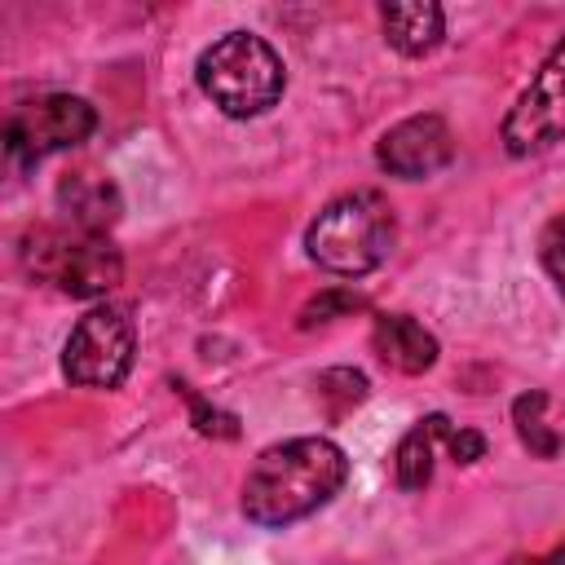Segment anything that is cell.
I'll return each instance as SVG.
<instances>
[{
    "instance_id": "6da1fadb",
    "label": "cell",
    "mask_w": 565,
    "mask_h": 565,
    "mask_svg": "<svg viewBox=\"0 0 565 565\" xmlns=\"http://www.w3.org/2000/svg\"><path fill=\"white\" fill-rule=\"evenodd\" d=\"M349 477V459L327 437H291L256 455L243 481V516L260 530H282L318 512Z\"/></svg>"
},
{
    "instance_id": "7a4b0ae2",
    "label": "cell",
    "mask_w": 565,
    "mask_h": 565,
    "mask_svg": "<svg viewBox=\"0 0 565 565\" xmlns=\"http://www.w3.org/2000/svg\"><path fill=\"white\" fill-rule=\"evenodd\" d=\"M393 238H397V225H393L388 199L380 190H353V194L331 199L318 212V221L305 234V247L313 265L358 278L388 260Z\"/></svg>"
},
{
    "instance_id": "3957f363",
    "label": "cell",
    "mask_w": 565,
    "mask_h": 565,
    "mask_svg": "<svg viewBox=\"0 0 565 565\" xmlns=\"http://www.w3.org/2000/svg\"><path fill=\"white\" fill-rule=\"evenodd\" d=\"M194 75L199 88L212 97V106H221L230 119L265 115L287 88L282 57L252 31H230L216 44H207L199 53Z\"/></svg>"
},
{
    "instance_id": "277c9868",
    "label": "cell",
    "mask_w": 565,
    "mask_h": 565,
    "mask_svg": "<svg viewBox=\"0 0 565 565\" xmlns=\"http://www.w3.org/2000/svg\"><path fill=\"white\" fill-rule=\"evenodd\" d=\"M22 265L31 278L66 291V296H106L124 278V260L110 238L93 230H31L22 238Z\"/></svg>"
},
{
    "instance_id": "5b68a950",
    "label": "cell",
    "mask_w": 565,
    "mask_h": 565,
    "mask_svg": "<svg viewBox=\"0 0 565 565\" xmlns=\"http://www.w3.org/2000/svg\"><path fill=\"white\" fill-rule=\"evenodd\" d=\"M137 327L128 309H93L75 322V331L62 344V375L79 388H119L132 371Z\"/></svg>"
},
{
    "instance_id": "8992f818",
    "label": "cell",
    "mask_w": 565,
    "mask_h": 565,
    "mask_svg": "<svg viewBox=\"0 0 565 565\" xmlns=\"http://www.w3.org/2000/svg\"><path fill=\"white\" fill-rule=\"evenodd\" d=\"M93 128H97V110L84 97L49 93V97H35V102H26V106H18L9 115V124H4V150H9L13 163L31 168V163H40L53 150L79 146Z\"/></svg>"
},
{
    "instance_id": "52a82bcc",
    "label": "cell",
    "mask_w": 565,
    "mask_h": 565,
    "mask_svg": "<svg viewBox=\"0 0 565 565\" xmlns=\"http://www.w3.org/2000/svg\"><path fill=\"white\" fill-rule=\"evenodd\" d=\"M556 141H565V40L547 53V62L503 119V150L516 159L543 154Z\"/></svg>"
},
{
    "instance_id": "ba28073f",
    "label": "cell",
    "mask_w": 565,
    "mask_h": 565,
    "mask_svg": "<svg viewBox=\"0 0 565 565\" xmlns=\"http://www.w3.org/2000/svg\"><path fill=\"white\" fill-rule=\"evenodd\" d=\"M450 154H455V137L441 115H411V119L393 124L375 146L380 168L402 181H424V177L441 172L450 163Z\"/></svg>"
},
{
    "instance_id": "9c48e42d",
    "label": "cell",
    "mask_w": 565,
    "mask_h": 565,
    "mask_svg": "<svg viewBox=\"0 0 565 565\" xmlns=\"http://www.w3.org/2000/svg\"><path fill=\"white\" fill-rule=\"evenodd\" d=\"M371 349L384 366L402 371V375H419L437 362V340L433 331H424L411 313H380L375 331H371Z\"/></svg>"
},
{
    "instance_id": "30bf717a",
    "label": "cell",
    "mask_w": 565,
    "mask_h": 565,
    "mask_svg": "<svg viewBox=\"0 0 565 565\" xmlns=\"http://www.w3.org/2000/svg\"><path fill=\"white\" fill-rule=\"evenodd\" d=\"M57 207L66 212V221L75 225V230H93V234H102L115 216H119V190H115V181H106V177H97V172H71V177H62V185H57Z\"/></svg>"
},
{
    "instance_id": "8fae6325",
    "label": "cell",
    "mask_w": 565,
    "mask_h": 565,
    "mask_svg": "<svg viewBox=\"0 0 565 565\" xmlns=\"http://www.w3.org/2000/svg\"><path fill=\"white\" fill-rule=\"evenodd\" d=\"M380 22H384V40L406 53V57H424L441 44V31H446V13L441 4L433 0H415V4H384L380 9Z\"/></svg>"
},
{
    "instance_id": "7c38bea8",
    "label": "cell",
    "mask_w": 565,
    "mask_h": 565,
    "mask_svg": "<svg viewBox=\"0 0 565 565\" xmlns=\"http://www.w3.org/2000/svg\"><path fill=\"white\" fill-rule=\"evenodd\" d=\"M450 437V419L437 411V415H424L402 441H397V455H393V472H397V486L402 490H424L433 481V446Z\"/></svg>"
},
{
    "instance_id": "4fadbf2b",
    "label": "cell",
    "mask_w": 565,
    "mask_h": 565,
    "mask_svg": "<svg viewBox=\"0 0 565 565\" xmlns=\"http://www.w3.org/2000/svg\"><path fill=\"white\" fill-rule=\"evenodd\" d=\"M543 411H547V393H521L516 402H512V424H516V437L525 441V450L530 455H539V459H556V450H561V433L543 419Z\"/></svg>"
},
{
    "instance_id": "5bb4252c",
    "label": "cell",
    "mask_w": 565,
    "mask_h": 565,
    "mask_svg": "<svg viewBox=\"0 0 565 565\" xmlns=\"http://www.w3.org/2000/svg\"><path fill=\"white\" fill-rule=\"evenodd\" d=\"M318 397H322L327 415H344L349 406H358L366 397V375L362 371H349V366L322 371L318 375Z\"/></svg>"
},
{
    "instance_id": "9a60e30c",
    "label": "cell",
    "mask_w": 565,
    "mask_h": 565,
    "mask_svg": "<svg viewBox=\"0 0 565 565\" xmlns=\"http://www.w3.org/2000/svg\"><path fill=\"white\" fill-rule=\"evenodd\" d=\"M358 309H366V300H362L358 291H349V287H327V291H318V296L300 309V327L331 322V318H349V313H358Z\"/></svg>"
},
{
    "instance_id": "2e32d148",
    "label": "cell",
    "mask_w": 565,
    "mask_h": 565,
    "mask_svg": "<svg viewBox=\"0 0 565 565\" xmlns=\"http://www.w3.org/2000/svg\"><path fill=\"white\" fill-rule=\"evenodd\" d=\"M181 393H185V402H190V415H194V428L199 433H207V437H238V419L234 415H225V411H216V406H207L199 393H190L185 384H177Z\"/></svg>"
},
{
    "instance_id": "e0dca14e",
    "label": "cell",
    "mask_w": 565,
    "mask_h": 565,
    "mask_svg": "<svg viewBox=\"0 0 565 565\" xmlns=\"http://www.w3.org/2000/svg\"><path fill=\"white\" fill-rule=\"evenodd\" d=\"M539 256H543L547 278H552V282L561 287V296H565V216L547 221V230H543V238H539Z\"/></svg>"
},
{
    "instance_id": "ac0fdd59",
    "label": "cell",
    "mask_w": 565,
    "mask_h": 565,
    "mask_svg": "<svg viewBox=\"0 0 565 565\" xmlns=\"http://www.w3.org/2000/svg\"><path fill=\"white\" fill-rule=\"evenodd\" d=\"M446 446H450V455H455V463H477L481 455H486V437L481 433H472V428H450V437H446Z\"/></svg>"
},
{
    "instance_id": "d6986e66",
    "label": "cell",
    "mask_w": 565,
    "mask_h": 565,
    "mask_svg": "<svg viewBox=\"0 0 565 565\" xmlns=\"http://www.w3.org/2000/svg\"><path fill=\"white\" fill-rule=\"evenodd\" d=\"M508 565H565V543H561V547H552L547 556H512Z\"/></svg>"
}]
</instances>
